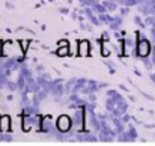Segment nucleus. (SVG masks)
I'll return each mask as SVG.
<instances>
[{
    "instance_id": "1",
    "label": "nucleus",
    "mask_w": 155,
    "mask_h": 146,
    "mask_svg": "<svg viewBox=\"0 0 155 146\" xmlns=\"http://www.w3.org/2000/svg\"><path fill=\"white\" fill-rule=\"evenodd\" d=\"M72 119H71V116H68V114H60L59 118H57V121H56V128L60 131V133H69L71 130H72Z\"/></svg>"
},
{
    "instance_id": "2",
    "label": "nucleus",
    "mask_w": 155,
    "mask_h": 146,
    "mask_svg": "<svg viewBox=\"0 0 155 146\" xmlns=\"http://www.w3.org/2000/svg\"><path fill=\"white\" fill-rule=\"evenodd\" d=\"M140 38V36H139ZM136 50H137V57H148L151 56V42L148 38H140L137 41V45H136Z\"/></svg>"
},
{
    "instance_id": "3",
    "label": "nucleus",
    "mask_w": 155,
    "mask_h": 146,
    "mask_svg": "<svg viewBox=\"0 0 155 146\" xmlns=\"http://www.w3.org/2000/svg\"><path fill=\"white\" fill-rule=\"evenodd\" d=\"M53 128H56V125H53V116H51V114H45V116H41L39 131H41V133H50Z\"/></svg>"
},
{
    "instance_id": "4",
    "label": "nucleus",
    "mask_w": 155,
    "mask_h": 146,
    "mask_svg": "<svg viewBox=\"0 0 155 146\" xmlns=\"http://www.w3.org/2000/svg\"><path fill=\"white\" fill-rule=\"evenodd\" d=\"M77 56H80V57H87V56H91V42H89L87 39H83V41L78 42Z\"/></svg>"
},
{
    "instance_id": "5",
    "label": "nucleus",
    "mask_w": 155,
    "mask_h": 146,
    "mask_svg": "<svg viewBox=\"0 0 155 146\" xmlns=\"http://www.w3.org/2000/svg\"><path fill=\"white\" fill-rule=\"evenodd\" d=\"M12 122H11V116L9 114H0V131L2 133H9L12 128Z\"/></svg>"
},
{
    "instance_id": "6",
    "label": "nucleus",
    "mask_w": 155,
    "mask_h": 146,
    "mask_svg": "<svg viewBox=\"0 0 155 146\" xmlns=\"http://www.w3.org/2000/svg\"><path fill=\"white\" fill-rule=\"evenodd\" d=\"M57 57H66V56H72L71 51V45H63V47H57V50L54 51Z\"/></svg>"
},
{
    "instance_id": "7",
    "label": "nucleus",
    "mask_w": 155,
    "mask_h": 146,
    "mask_svg": "<svg viewBox=\"0 0 155 146\" xmlns=\"http://www.w3.org/2000/svg\"><path fill=\"white\" fill-rule=\"evenodd\" d=\"M103 3H104V6L107 8L108 12H114L117 9V2H114V0H105Z\"/></svg>"
},
{
    "instance_id": "8",
    "label": "nucleus",
    "mask_w": 155,
    "mask_h": 146,
    "mask_svg": "<svg viewBox=\"0 0 155 146\" xmlns=\"http://www.w3.org/2000/svg\"><path fill=\"white\" fill-rule=\"evenodd\" d=\"M142 62H143V65H145L146 69H151V68H152V63H151V60H149V56H148V57H142Z\"/></svg>"
},
{
    "instance_id": "9",
    "label": "nucleus",
    "mask_w": 155,
    "mask_h": 146,
    "mask_svg": "<svg viewBox=\"0 0 155 146\" xmlns=\"http://www.w3.org/2000/svg\"><path fill=\"white\" fill-rule=\"evenodd\" d=\"M20 44H21V48L24 50V51H27L29 45H30V41H29V39H21V41H20Z\"/></svg>"
},
{
    "instance_id": "10",
    "label": "nucleus",
    "mask_w": 155,
    "mask_h": 146,
    "mask_svg": "<svg viewBox=\"0 0 155 146\" xmlns=\"http://www.w3.org/2000/svg\"><path fill=\"white\" fill-rule=\"evenodd\" d=\"M119 12H120V15H127V14L130 12V6H124V8H119Z\"/></svg>"
},
{
    "instance_id": "11",
    "label": "nucleus",
    "mask_w": 155,
    "mask_h": 146,
    "mask_svg": "<svg viewBox=\"0 0 155 146\" xmlns=\"http://www.w3.org/2000/svg\"><path fill=\"white\" fill-rule=\"evenodd\" d=\"M63 45H71V44H69L68 39H60V41L57 42V47H63Z\"/></svg>"
},
{
    "instance_id": "12",
    "label": "nucleus",
    "mask_w": 155,
    "mask_h": 146,
    "mask_svg": "<svg viewBox=\"0 0 155 146\" xmlns=\"http://www.w3.org/2000/svg\"><path fill=\"white\" fill-rule=\"evenodd\" d=\"M134 23H136L137 26H140V27H143V26H145V24L142 23V20H140V17H136V18H134Z\"/></svg>"
},
{
    "instance_id": "13",
    "label": "nucleus",
    "mask_w": 155,
    "mask_h": 146,
    "mask_svg": "<svg viewBox=\"0 0 155 146\" xmlns=\"http://www.w3.org/2000/svg\"><path fill=\"white\" fill-rule=\"evenodd\" d=\"M0 57H3V41H0Z\"/></svg>"
},
{
    "instance_id": "14",
    "label": "nucleus",
    "mask_w": 155,
    "mask_h": 146,
    "mask_svg": "<svg viewBox=\"0 0 155 146\" xmlns=\"http://www.w3.org/2000/svg\"><path fill=\"white\" fill-rule=\"evenodd\" d=\"M119 89H122L124 92H128V88H127V86H124V85H119Z\"/></svg>"
},
{
    "instance_id": "15",
    "label": "nucleus",
    "mask_w": 155,
    "mask_h": 146,
    "mask_svg": "<svg viewBox=\"0 0 155 146\" xmlns=\"http://www.w3.org/2000/svg\"><path fill=\"white\" fill-rule=\"evenodd\" d=\"M60 12H62V14H68V12H69V11H68V9H66V8H62V9H60Z\"/></svg>"
},
{
    "instance_id": "16",
    "label": "nucleus",
    "mask_w": 155,
    "mask_h": 146,
    "mask_svg": "<svg viewBox=\"0 0 155 146\" xmlns=\"http://www.w3.org/2000/svg\"><path fill=\"white\" fill-rule=\"evenodd\" d=\"M95 98H97L95 95H89V99H91V101H95Z\"/></svg>"
},
{
    "instance_id": "17",
    "label": "nucleus",
    "mask_w": 155,
    "mask_h": 146,
    "mask_svg": "<svg viewBox=\"0 0 155 146\" xmlns=\"http://www.w3.org/2000/svg\"><path fill=\"white\" fill-rule=\"evenodd\" d=\"M151 80H152V81H155V74H151Z\"/></svg>"
}]
</instances>
